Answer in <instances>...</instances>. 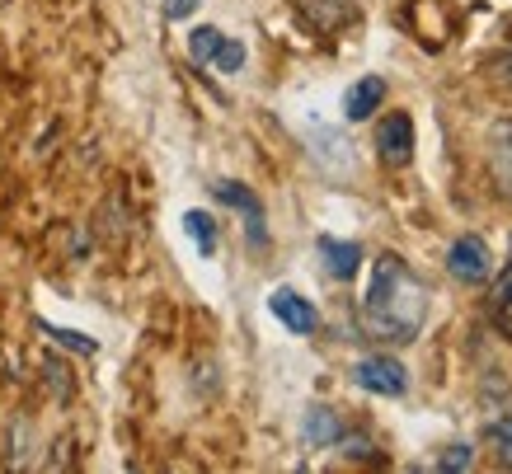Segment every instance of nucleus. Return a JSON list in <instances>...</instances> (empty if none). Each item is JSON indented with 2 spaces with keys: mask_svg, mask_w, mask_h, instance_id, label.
<instances>
[{
  "mask_svg": "<svg viewBox=\"0 0 512 474\" xmlns=\"http://www.w3.org/2000/svg\"><path fill=\"white\" fill-rule=\"evenodd\" d=\"M362 329L376 338V343H414L428 320V287L423 277L400 259V254H381L372 263V287H367V301H362Z\"/></svg>",
  "mask_w": 512,
  "mask_h": 474,
  "instance_id": "f257e3e1",
  "label": "nucleus"
},
{
  "mask_svg": "<svg viewBox=\"0 0 512 474\" xmlns=\"http://www.w3.org/2000/svg\"><path fill=\"white\" fill-rule=\"evenodd\" d=\"M43 334L57 338V343H62V348H71V352H85V357H94V352H99V343H94V338H85V334H76V329H57V324H43Z\"/></svg>",
  "mask_w": 512,
  "mask_h": 474,
  "instance_id": "ddd939ff",
  "label": "nucleus"
},
{
  "mask_svg": "<svg viewBox=\"0 0 512 474\" xmlns=\"http://www.w3.org/2000/svg\"><path fill=\"white\" fill-rule=\"evenodd\" d=\"M193 10H198V0H165V15L170 19H188Z\"/></svg>",
  "mask_w": 512,
  "mask_h": 474,
  "instance_id": "a211bd4d",
  "label": "nucleus"
},
{
  "mask_svg": "<svg viewBox=\"0 0 512 474\" xmlns=\"http://www.w3.org/2000/svg\"><path fill=\"white\" fill-rule=\"evenodd\" d=\"M489 174L503 198H512V123L494 127V141H489Z\"/></svg>",
  "mask_w": 512,
  "mask_h": 474,
  "instance_id": "1a4fd4ad",
  "label": "nucleus"
},
{
  "mask_svg": "<svg viewBox=\"0 0 512 474\" xmlns=\"http://www.w3.org/2000/svg\"><path fill=\"white\" fill-rule=\"evenodd\" d=\"M489 437H494V446H498V460L512 470V409H508V418H498L494 428H489Z\"/></svg>",
  "mask_w": 512,
  "mask_h": 474,
  "instance_id": "dca6fc26",
  "label": "nucleus"
},
{
  "mask_svg": "<svg viewBox=\"0 0 512 474\" xmlns=\"http://www.w3.org/2000/svg\"><path fill=\"white\" fill-rule=\"evenodd\" d=\"M353 381L367 390V395H386V399H400L409 390V371L395 362V357H362L353 367Z\"/></svg>",
  "mask_w": 512,
  "mask_h": 474,
  "instance_id": "20e7f679",
  "label": "nucleus"
},
{
  "mask_svg": "<svg viewBox=\"0 0 512 474\" xmlns=\"http://www.w3.org/2000/svg\"><path fill=\"white\" fill-rule=\"evenodd\" d=\"M212 62H217L226 76H231V71H240V66H245V43H235V38H221V47H217V57H212Z\"/></svg>",
  "mask_w": 512,
  "mask_h": 474,
  "instance_id": "2eb2a0df",
  "label": "nucleus"
},
{
  "mask_svg": "<svg viewBox=\"0 0 512 474\" xmlns=\"http://www.w3.org/2000/svg\"><path fill=\"white\" fill-rule=\"evenodd\" d=\"M301 437H306V446H334L343 437V423L339 413L325 409V404H315V409H306V423H301Z\"/></svg>",
  "mask_w": 512,
  "mask_h": 474,
  "instance_id": "9d476101",
  "label": "nucleus"
},
{
  "mask_svg": "<svg viewBox=\"0 0 512 474\" xmlns=\"http://www.w3.org/2000/svg\"><path fill=\"white\" fill-rule=\"evenodd\" d=\"M381 104H386V80H381V76H362L353 90L343 94V118H348V123H367Z\"/></svg>",
  "mask_w": 512,
  "mask_h": 474,
  "instance_id": "0eeeda50",
  "label": "nucleus"
},
{
  "mask_svg": "<svg viewBox=\"0 0 512 474\" xmlns=\"http://www.w3.org/2000/svg\"><path fill=\"white\" fill-rule=\"evenodd\" d=\"M268 310H273V315H278L292 334H315V324H320V320H315V306L301 296V291H292V287L273 291V296H268Z\"/></svg>",
  "mask_w": 512,
  "mask_h": 474,
  "instance_id": "423d86ee",
  "label": "nucleus"
},
{
  "mask_svg": "<svg viewBox=\"0 0 512 474\" xmlns=\"http://www.w3.org/2000/svg\"><path fill=\"white\" fill-rule=\"evenodd\" d=\"M184 230H188V240L198 245V254L207 259V254H217V221L207 212H188L184 216Z\"/></svg>",
  "mask_w": 512,
  "mask_h": 474,
  "instance_id": "9b49d317",
  "label": "nucleus"
},
{
  "mask_svg": "<svg viewBox=\"0 0 512 474\" xmlns=\"http://www.w3.org/2000/svg\"><path fill=\"white\" fill-rule=\"evenodd\" d=\"M212 193H217V202H226V207H235V212L245 216L249 245H254V249H264V245H268V230H264V202L254 198V193H249L245 184H231V179H226V184H217Z\"/></svg>",
  "mask_w": 512,
  "mask_h": 474,
  "instance_id": "39448f33",
  "label": "nucleus"
},
{
  "mask_svg": "<svg viewBox=\"0 0 512 474\" xmlns=\"http://www.w3.org/2000/svg\"><path fill=\"white\" fill-rule=\"evenodd\" d=\"M221 38H226V33L212 29V24H207V29H193V33H188V57H193V66H207V62H212V57H217V47H221Z\"/></svg>",
  "mask_w": 512,
  "mask_h": 474,
  "instance_id": "f8f14e48",
  "label": "nucleus"
},
{
  "mask_svg": "<svg viewBox=\"0 0 512 474\" xmlns=\"http://www.w3.org/2000/svg\"><path fill=\"white\" fill-rule=\"evenodd\" d=\"M320 263L334 282H353L357 263H362V249L353 240H334V235H320Z\"/></svg>",
  "mask_w": 512,
  "mask_h": 474,
  "instance_id": "6e6552de",
  "label": "nucleus"
},
{
  "mask_svg": "<svg viewBox=\"0 0 512 474\" xmlns=\"http://www.w3.org/2000/svg\"><path fill=\"white\" fill-rule=\"evenodd\" d=\"M376 151H381V160H386L390 169H404L409 160H414V118L409 113H386L381 123H376Z\"/></svg>",
  "mask_w": 512,
  "mask_h": 474,
  "instance_id": "7ed1b4c3",
  "label": "nucleus"
},
{
  "mask_svg": "<svg viewBox=\"0 0 512 474\" xmlns=\"http://www.w3.org/2000/svg\"><path fill=\"white\" fill-rule=\"evenodd\" d=\"M470 465H475V446H447L442 460H437V470H447V474H461Z\"/></svg>",
  "mask_w": 512,
  "mask_h": 474,
  "instance_id": "4468645a",
  "label": "nucleus"
},
{
  "mask_svg": "<svg viewBox=\"0 0 512 474\" xmlns=\"http://www.w3.org/2000/svg\"><path fill=\"white\" fill-rule=\"evenodd\" d=\"M489 71H494L498 80H512V52L508 57H498V62H489Z\"/></svg>",
  "mask_w": 512,
  "mask_h": 474,
  "instance_id": "aec40b11",
  "label": "nucleus"
},
{
  "mask_svg": "<svg viewBox=\"0 0 512 474\" xmlns=\"http://www.w3.org/2000/svg\"><path fill=\"white\" fill-rule=\"evenodd\" d=\"M512 301V268L508 273H498L494 277V291H489V306H508Z\"/></svg>",
  "mask_w": 512,
  "mask_h": 474,
  "instance_id": "f3484780",
  "label": "nucleus"
},
{
  "mask_svg": "<svg viewBox=\"0 0 512 474\" xmlns=\"http://www.w3.org/2000/svg\"><path fill=\"white\" fill-rule=\"evenodd\" d=\"M447 273L461 282V287H480L494 277V254L484 245L480 235H461L456 245L447 249Z\"/></svg>",
  "mask_w": 512,
  "mask_h": 474,
  "instance_id": "f03ea898",
  "label": "nucleus"
},
{
  "mask_svg": "<svg viewBox=\"0 0 512 474\" xmlns=\"http://www.w3.org/2000/svg\"><path fill=\"white\" fill-rule=\"evenodd\" d=\"M494 320H498V329L512 338V301H508V306H494Z\"/></svg>",
  "mask_w": 512,
  "mask_h": 474,
  "instance_id": "6ab92c4d",
  "label": "nucleus"
}]
</instances>
